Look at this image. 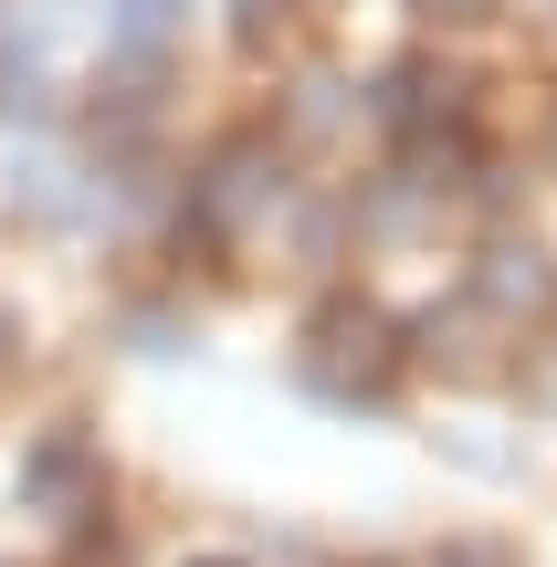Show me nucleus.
Returning a JSON list of instances; mask_svg holds the SVG:
<instances>
[{"instance_id": "f257e3e1", "label": "nucleus", "mask_w": 557, "mask_h": 567, "mask_svg": "<svg viewBox=\"0 0 557 567\" xmlns=\"http://www.w3.org/2000/svg\"><path fill=\"white\" fill-rule=\"evenodd\" d=\"M390 379H400V326L379 316V305H358V295H337V305H316V326H306V389L316 400H390Z\"/></svg>"}, {"instance_id": "f03ea898", "label": "nucleus", "mask_w": 557, "mask_h": 567, "mask_svg": "<svg viewBox=\"0 0 557 567\" xmlns=\"http://www.w3.org/2000/svg\"><path fill=\"white\" fill-rule=\"evenodd\" d=\"M21 505H32V515H63V526L95 536V515H105V452L84 442L74 421L42 431V442L21 452Z\"/></svg>"}, {"instance_id": "7ed1b4c3", "label": "nucleus", "mask_w": 557, "mask_h": 567, "mask_svg": "<svg viewBox=\"0 0 557 567\" xmlns=\"http://www.w3.org/2000/svg\"><path fill=\"white\" fill-rule=\"evenodd\" d=\"M285 189V158H274V137H231L221 158H210V179H200V231H243L252 210Z\"/></svg>"}, {"instance_id": "20e7f679", "label": "nucleus", "mask_w": 557, "mask_h": 567, "mask_svg": "<svg viewBox=\"0 0 557 567\" xmlns=\"http://www.w3.org/2000/svg\"><path fill=\"white\" fill-rule=\"evenodd\" d=\"M379 126H400V137H432V126H453L463 116V74H442L432 53H411V63H390L379 74Z\"/></svg>"}, {"instance_id": "39448f33", "label": "nucleus", "mask_w": 557, "mask_h": 567, "mask_svg": "<svg viewBox=\"0 0 557 567\" xmlns=\"http://www.w3.org/2000/svg\"><path fill=\"white\" fill-rule=\"evenodd\" d=\"M547 284H557V274H547V252H537V243H526V252L505 243V252H484L474 305H484V316H526V305H547Z\"/></svg>"}, {"instance_id": "423d86ee", "label": "nucleus", "mask_w": 557, "mask_h": 567, "mask_svg": "<svg viewBox=\"0 0 557 567\" xmlns=\"http://www.w3.org/2000/svg\"><path fill=\"white\" fill-rule=\"evenodd\" d=\"M116 42H126V53H158V42H168V0H126V11H116Z\"/></svg>"}, {"instance_id": "0eeeda50", "label": "nucleus", "mask_w": 557, "mask_h": 567, "mask_svg": "<svg viewBox=\"0 0 557 567\" xmlns=\"http://www.w3.org/2000/svg\"><path fill=\"white\" fill-rule=\"evenodd\" d=\"M411 11H432V21H495V0H411Z\"/></svg>"}, {"instance_id": "6e6552de", "label": "nucleus", "mask_w": 557, "mask_h": 567, "mask_svg": "<svg viewBox=\"0 0 557 567\" xmlns=\"http://www.w3.org/2000/svg\"><path fill=\"white\" fill-rule=\"evenodd\" d=\"M11 358H21V316L0 305V368H11Z\"/></svg>"}]
</instances>
